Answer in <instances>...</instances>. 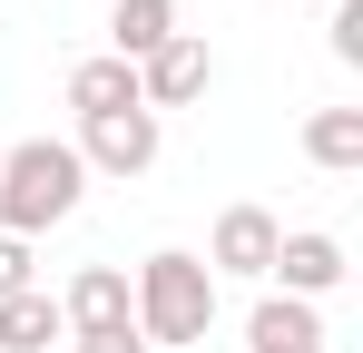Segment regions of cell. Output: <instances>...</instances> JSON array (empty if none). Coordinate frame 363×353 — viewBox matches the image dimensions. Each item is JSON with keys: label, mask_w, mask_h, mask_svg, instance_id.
<instances>
[{"label": "cell", "mask_w": 363, "mask_h": 353, "mask_svg": "<svg viewBox=\"0 0 363 353\" xmlns=\"http://www.w3.org/2000/svg\"><path fill=\"white\" fill-rule=\"evenodd\" d=\"M79 196H89V167H79L69 138H20L0 157V235H20V245H40L50 226H69Z\"/></svg>", "instance_id": "obj_1"}, {"label": "cell", "mask_w": 363, "mask_h": 353, "mask_svg": "<svg viewBox=\"0 0 363 353\" xmlns=\"http://www.w3.org/2000/svg\"><path fill=\"white\" fill-rule=\"evenodd\" d=\"M216 275H206V255H186V245H157L138 275H128V314H138V334L147 353L157 344H206L216 334Z\"/></svg>", "instance_id": "obj_2"}, {"label": "cell", "mask_w": 363, "mask_h": 353, "mask_svg": "<svg viewBox=\"0 0 363 353\" xmlns=\"http://www.w3.org/2000/svg\"><path fill=\"white\" fill-rule=\"evenodd\" d=\"M157 138H167L157 108H118V118H89L69 147H79L89 176H147V167H157Z\"/></svg>", "instance_id": "obj_3"}, {"label": "cell", "mask_w": 363, "mask_h": 353, "mask_svg": "<svg viewBox=\"0 0 363 353\" xmlns=\"http://www.w3.org/2000/svg\"><path fill=\"white\" fill-rule=\"evenodd\" d=\"M206 89H216V50H206L196 30H177L157 59H138V108H157V118H167V108H196Z\"/></svg>", "instance_id": "obj_4"}, {"label": "cell", "mask_w": 363, "mask_h": 353, "mask_svg": "<svg viewBox=\"0 0 363 353\" xmlns=\"http://www.w3.org/2000/svg\"><path fill=\"white\" fill-rule=\"evenodd\" d=\"M275 245H285V226H275L265 206H226L216 235H206V275H216V285H226V275H236V285H265V275H275Z\"/></svg>", "instance_id": "obj_5"}, {"label": "cell", "mask_w": 363, "mask_h": 353, "mask_svg": "<svg viewBox=\"0 0 363 353\" xmlns=\"http://www.w3.org/2000/svg\"><path fill=\"white\" fill-rule=\"evenodd\" d=\"M344 275H354V265H344V235H324V226H285V245H275V275H265V285H275V294H295V304H324Z\"/></svg>", "instance_id": "obj_6"}, {"label": "cell", "mask_w": 363, "mask_h": 353, "mask_svg": "<svg viewBox=\"0 0 363 353\" xmlns=\"http://www.w3.org/2000/svg\"><path fill=\"white\" fill-rule=\"evenodd\" d=\"M60 324L69 334H118V324H138V314H128V275L118 265H79L60 285Z\"/></svg>", "instance_id": "obj_7"}, {"label": "cell", "mask_w": 363, "mask_h": 353, "mask_svg": "<svg viewBox=\"0 0 363 353\" xmlns=\"http://www.w3.org/2000/svg\"><path fill=\"white\" fill-rule=\"evenodd\" d=\"M245 353H324V314L295 294H255L245 314Z\"/></svg>", "instance_id": "obj_8"}, {"label": "cell", "mask_w": 363, "mask_h": 353, "mask_svg": "<svg viewBox=\"0 0 363 353\" xmlns=\"http://www.w3.org/2000/svg\"><path fill=\"white\" fill-rule=\"evenodd\" d=\"M69 344V324H60V294L50 285H30V294H0V353H50Z\"/></svg>", "instance_id": "obj_9"}, {"label": "cell", "mask_w": 363, "mask_h": 353, "mask_svg": "<svg viewBox=\"0 0 363 353\" xmlns=\"http://www.w3.org/2000/svg\"><path fill=\"white\" fill-rule=\"evenodd\" d=\"M69 108H79V128H89V118H118V108H138V69H128V59H79V69H69Z\"/></svg>", "instance_id": "obj_10"}, {"label": "cell", "mask_w": 363, "mask_h": 353, "mask_svg": "<svg viewBox=\"0 0 363 353\" xmlns=\"http://www.w3.org/2000/svg\"><path fill=\"white\" fill-rule=\"evenodd\" d=\"M167 40H177V0H118L108 10V59H128V69L157 59Z\"/></svg>", "instance_id": "obj_11"}, {"label": "cell", "mask_w": 363, "mask_h": 353, "mask_svg": "<svg viewBox=\"0 0 363 353\" xmlns=\"http://www.w3.org/2000/svg\"><path fill=\"white\" fill-rule=\"evenodd\" d=\"M304 157L324 176H354L363 167V108H314L304 118Z\"/></svg>", "instance_id": "obj_12"}, {"label": "cell", "mask_w": 363, "mask_h": 353, "mask_svg": "<svg viewBox=\"0 0 363 353\" xmlns=\"http://www.w3.org/2000/svg\"><path fill=\"white\" fill-rule=\"evenodd\" d=\"M30 285H40V255L20 235H0V294H30Z\"/></svg>", "instance_id": "obj_13"}, {"label": "cell", "mask_w": 363, "mask_h": 353, "mask_svg": "<svg viewBox=\"0 0 363 353\" xmlns=\"http://www.w3.org/2000/svg\"><path fill=\"white\" fill-rule=\"evenodd\" d=\"M324 30H334V59H363V0H334Z\"/></svg>", "instance_id": "obj_14"}, {"label": "cell", "mask_w": 363, "mask_h": 353, "mask_svg": "<svg viewBox=\"0 0 363 353\" xmlns=\"http://www.w3.org/2000/svg\"><path fill=\"white\" fill-rule=\"evenodd\" d=\"M69 344H79V353H147V334L118 324V334H69Z\"/></svg>", "instance_id": "obj_15"}]
</instances>
